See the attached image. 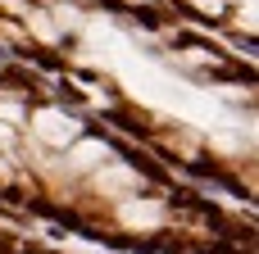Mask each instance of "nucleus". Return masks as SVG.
<instances>
[{
	"mask_svg": "<svg viewBox=\"0 0 259 254\" xmlns=\"http://www.w3.org/2000/svg\"><path fill=\"white\" fill-rule=\"evenodd\" d=\"M36 132H41V141H50V145H68V141H77V123L64 118V114H55V109L36 114Z\"/></svg>",
	"mask_w": 259,
	"mask_h": 254,
	"instance_id": "f257e3e1",
	"label": "nucleus"
}]
</instances>
